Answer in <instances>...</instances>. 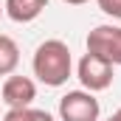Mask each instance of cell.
Listing matches in <instances>:
<instances>
[{"label": "cell", "instance_id": "1", "mask_svg": "<svg viewBox=\"0 0 121 121\" xmlns=\"http://www.w3.org/2000/svg\"><path fill=\"white\" fill-rule=\"evenodd\" d=\"M31 68H34V76L45 87H62L73 76V56H70L68 42H62V39L39 42L37 51H34Z\"/></svg>", "mask_w": 121, "mask_h": 121}, {"label": "cell", "instance_id": "2", "mask_svg": "<svg viewBox=\"0 0 121 121\" xmlns=\"http://www.w3.org/2000/svg\"><path fill=\"white\" fill-rule=\"evenodd\" d=\"M76 79L87 93H101L113 85V65L96 54H85L76 65Z\"/></svg>", "mask_w": 121, "mask_h": 121}, {"label": "cell", "instance_id": "3", "mask_svg": "<svg viewBox=\"0 0 121 121\" xmlns=\"http://www.w3.org/2000/svg\"><path fill=\"white\" fill-rule=\"evenodd\" d=\"M99 116H101L99 99L87 90H68L59 99L62 121H99Z\"/></svg>", "mask_w": 121, "mask_h": 121}, {"label": "cell", "instance_id": "4", "mask_svg": "<svg viewBox=\"0 0 121 121\" xmlns=\"http://www.w3.org/2000/svg\"><path fill=\"white\" fill-rule=\"evenodd\" d=\"M87 54L107 59L113 68L121 65V26H96L85 39Z\"/></svg>", "mask_w": 121, "mask_h": 121}, {"label": "cell", "instance_id": "5", "mask_svg": "<svg viewBox=\"0 0 121 121\" xmlns=\"http://www.w3.org/2000/svg\"><path fill=\"white\" fill-rule=\"evenodd\" d=\"M34 99H37V85H34V79L17 76V73L6 76V82H3V87H0V101H3L9 110H14V107H31Z\"/></svg>", "mask_w": 121, "mask_h": 121}, {"label": "cell", "instance_id": "6", "mask_svg": "<svg viewBox=\"0 0 121 121\" xmlns=\"http://www.w3.org/2000/svg\"><path fill=\"white\" fill-rule=\"evenodd\" d=\"M45 9H48V0H6V3H3L6 17L14 20V23H31V20H37Z\"/></svg>", "mask_w": 121, "mask_h": 121}, {"label": "cell", "instance_id": "7", "mask_svg": "<svg viewBox=\"0 0 121 121\" xmlns=\"http://www.w3.org/2000/svg\"><path fill=\"white\" fill-rule=\"evenodd\" d=\"M20 65V48L9 34H0V76H11Z\"/></svg>", "mask_w": 121, "mask_h": 121}, {"label": "cell", "instance_id": "8", "mask_svg": "<svg viewBox=\"0 0 121 121\" xmlns=\"http://www.w3.org/2000/svg\"><path fill=\"white\" fill-rule=\"evenodd\" d=\"M96 3H99V9H101L107 17L121 20V0H96Z\"/></svg>", "mask_w": 121, "mask_h": 121}, {"label": "cell", "instance_id": "9", "mask_svg": "<svg viewBox=\"0 0 121 121\" xmlns=\"http://www.w3.org/2000/svg\"><path fill=\"white\" fill-rule=\"evenodd\" d=\"M0 121H31V107H14V110H9Z\"/></svg>", "mask_w": 121, "mask_h": 121}, {"label": "cell", "instance_id": "10", "mask_svg": "<svg viewBox=\"0 0 121 121\" xmlns=\"http://www.w3.org/2000/svg\"><path fill=\"white\" fill-rule=\"evenodd\" d=\"M31 121H54V116L48 110H34L31 107Z\"/></svg>", "mask_w": 121, "mask_h": 121}, {"label": "cell", "instance_id": "11", "mask_svg": "<svg viewBox=\"0 0 121 121\" xmlns=\"http://www.w3.org/2000/svg\"><path fill=\"white\" fill-rule=\"evenodd\" d=\"M62 3H68V6H85L87 0H62Z\"/></svg>", "mask_w": 121, "mask_h": 121}, {"label": "cell", "instance_id": "12", "mask_svg": "<svg viewBox=\"0 0 121 121\" xmlns=\"http://www.w3.org/2000/svg\"><path fill=\"white\" fill-rule=\"evenodd\" d=\"M107 121H121V107H118V110H116V113H113V116H110Z\"/></svg>", "mask_w": 121, "mask_h": 121}, {"label": "cell", "instance_id": "13", "mask_svg": "<svg viewBox=\"0 0 121 121\" xmlns=\"http://www.w3.org/2000/svg\"><path fill=\"white\" fill-rule=\"evenodd\" d=\"M3 14H6V11H3V3H0V17H3Z\"/></svg>", "mask_w": 121, "mask_h": 121}]
</instances>
